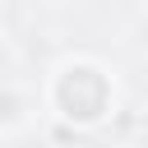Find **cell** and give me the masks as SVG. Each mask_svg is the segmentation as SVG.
Returning a JSON list of instances; mask_svg holds the SVG:
<instances>
[{
	"instance_id": "6da1fadb",
	"label": "cell",
	"mask_w": 148,
	"mask_h": 148,
	"mask_svg": "<svg viewBox=\"0 0 148 148\" xmlns=\"http://www.w3.org/2000/svg\"><path fill=\"white\" fill-rule=\"evenodd\" d=\"M46 106H51L56 120L92 134L116 116V79L102 60L74 56V60L56 65V74L46 83Z\"/></svg>"
}]
</instances>
